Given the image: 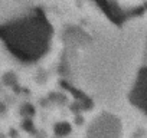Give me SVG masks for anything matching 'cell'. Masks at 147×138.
<instances>
[{"mask_svg": "<svg viewBox=\"0 0 147 138\" xmlns=\"http://www.w3.org/2000/svg\"><path fill=\"white\" fill-rule=\"evenodd\" d=\"M123 124L118 117L110 112H101L94 117L85 129V138H121Z\"/></svg>", "mask_w": 147, "mask_h": 138, "instance_id": "cell-1", "label": "cell"}, {"mask_svg": "<svg viewBox=\"0 0 147 138\" xmlns=\"http://www.w3.org/2000/svg\"><path fill=\"white\" fill-rule=\"evenodd\" d=\"M131 102L147 115V69L140 71L131 91Z\"/></svg>", "mask_w": 147, "mask_h": 138, "instance_id": "cell-2", "label": "cell"}]
</instances>
